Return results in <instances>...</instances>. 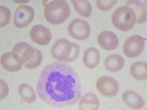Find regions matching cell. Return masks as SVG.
I'll return each mask as SVG.
<instances>
[{"mask_svg": "<svg viewBox=\"0 0 147 110\" xmlns=\"http://www.w3.org/2000/svg\"><path fill=\"white\" fill-rule=\"evenodd\" d=\"M36 90L43 101L55 108L74 105L82 95L78 74L73 67L62 62L44 67L39 75Z\"/></svg>", "mask_w": 147, "mask_h": 110, "instance_id": "6da1fadb", "label": "cell"}, {"mask_svg": "<svg viewBox=\"0 0 147 110\" xmlns=\"http://www.w3.org/2000/svg\"><path fill=\"white\" fill-rule=\"evenodd\" d=\"M70 15L69 6L64 0L49 2L44 7V17L49 23L59 25L64 23Z\"/></svg>", "mask_w": 147, "mask_h": 110, "instance_id": "7a4b0ae2", "label": "cell"}, {"mask_svg": "<svg viewBox=\"0 0 147 110\" xmlns=\"http://www.w3.org/2000/svg\"><path fill=\"white\" fill-rule=\"evenodd\" d=\"M111 21L115 28L122 32H127L136 23V15L131 7L123 6L118 7L113 12Z\"/></svg>", "mask_w": 147, "mask_h": 110, "instance_id": "3957f363", "label": "cell"}, {"mask_svg": "<svg viewBox=\"0 0 147 110\" xmlns=\"http://www.w3.org/2000/svg\"><path fill=\"white\" fill-rule=\"evenodd\" d=\"M146 38L138 35L130 36L124 42L123 52L129 58L138 57L144 51L145 47Z\"/></svg>", "mask_w": 147, "mask_h": 110, "instance_id": "277c9868", "label": "cell"}, {"mask_svg": "<svg viewBox=\"0 0 147 110\" xmlns=\"http://www.w3.org/2000/svg\"><path fill=\"white\" fill-rule=\"evenodd\" d=\"M74 43L65 38H60L55 42L51 48V54L55 60L67 62L73 48Z\"/></svg>", "mask_w": 147, "mask_h": 110, "instance_id": "5b68a950", "label": "cell"}, {"mask_svg": "<svg viewBox=\"0 0 147 110\" xmlns=\"http://www.w3.org/2000/svg\"><path fill=\"white\" fill-rule=\"evenodd\" d=\"M96 87L101 95L107 98L115 96L119 90V85L117 81L113 77L107 76L98 78Z\"/></svg>", "mask_w": 147, "mask_h": 110, "instance_id": "8992f818", "label": "cell"}, {"mask_svg": "<svg viewBox=\"0 0 147 110\" xmlns=\"http://www.w3.org/2000/svg\"><path fill=\"white\" fill-rule=\"evenodd\" d=\"M68 32L71 38L76 40H85L90 35V25L85 20L76 18L69 23Z\"/></svg>", "mask_w": 147, "mask_h": 110, "instance_id": "52a82bcc", "label": "cell"}, {"mask_svg": "<svg viewBox=\"0 0 147 110\" xmlns=\"http://www.w3.org/2000/svg\"><path fill=\"white\" fill-rule=\"evenodd\" d=\"M35 12L31 6L21 5L14 14V25L17 28H24L33 21Z\"/></svg>", "mask_w": 147, "mask_h": 110, "instance_id": "ba28073f", "label": "cell"}, {"mask_svg": "<svg viewBox=\"0 0 147 110\" xmlns=\"http://www.w3.org/2000/svg\"><path fill=\"white\" fill-rule=\"evenodd\" d=\"M23 62L22 59L15 52H6L1 57L2 67L8 72L15 73L22 69Z\"/></svg>", "mask_w": 147, "mask_h": 110, "instance_id": "9c48e42d", "label": "cell"}, {"mask_svg": "<svg viewBox=\"0 0 147 110\" xmlns=\"http://www.w3.org/2000/svg\"><path fill=\"white\" fill-rule=\"evenodd\" d=\"M30 35L31 40L39 46H47L52 39L50 30L41 24L34 26L30 30Z\"/></svg>", "mask_w": 147, "mask_h": 110, "instance_id": "30bf717a", "label": "cell"}, {"mask_svg": "<svg viewBox=\"0 0 147 110\" xmlns=\"http://www.w3.org/2000/svg\"><path fill=\"white\" fill-rule=\"evenodd\" d=\"M97 42L101 48L107 51L115 50L119 44V38L111 31H103L97 36Z\"/></svg>", "mask_w": 147, "mask_h": 110, "instance_id": "8fae6325", "label": "cell"}, {"mask_svg": "<svg viewBox=\"0 0 147 110\" xmlns=\"http://www.w3.org/2000/svg\"><path fill=\"white\" fill-rule=\"evenodd\" d=\"M122 101L126 105L133 109H140L145 104V101L137 93L127 90L122 95Z\"/></svg>", "mask_w": 147, "mask_h": 110, "instance_id": "7c38bea8", "label": "cell"}, {"mask_svg": "<svg viewBox=\"0 0 147 110\" xmlns=\"http://www.w3.org/2000/svg\"><path fill=\"white\" fill-rule=\"evenodd\" d=\"M13 52L20 57L23 63H26L30 61L35 54V48L25 42H20L16 44L13 48Z\"/></svg>", "mask_w": 147, "mask_h": 110, "instance_id": "4fadbf2b", "label": "cell"}, {"mask_svg": "<svg viewBox=\"0 0 147 110\" xmlns=\"http://www.w3.org/2000/svg\"><path fill=\"white\" fill-rule=\"evenodd\" d=\"M82 61L86 68H94L99 65L100 61V54L96 48L90 47L84 52Z\"/></svg>", "mask_w": 147, "mask_h": 110, "instance_id": "5bb4252c", "label": "cell"}, {"mask_svg": "<svg viewBox=\"0 0 147 110\" xmlns=\"http://www.w3.org/2000/svg\"><path fill=\"white\" fill-rule=\"evenodd\" d=\"M125 6L131 7L135 12L136 15V23L138 24L144 23L146 20V8L143 2L136 0L128 1L126 2Z\"/></svg>", "mask_w": 147, "mask_h": 110, "instance_id": "9a60e30c", "label": "cell"}, {"mask_svg": "<svg viewBox=\"0 0 147 110\" xmlns=\"http://www.w3.org/2000/svg\"><path fill=\"white\" fill-rule=\"evenodd\" d=\"M99 106V99L92 93L85 94L79 102V109L81 110H97Z\"/></svg>", "mask_w": 147, "mask_h": 110, "instance_id": "2e32d148", "label": "cell"}, {"mask_svg": "<svg viewBox=\"0 0 147 110\" xmlns=\"http://www.w3.org/2000/svg\"><path fill=\"white\" fill-rule=\"evenodd\" d=\"M124 65V58L119 54H111L105 60V67L110 72L120 71Z\"/></svg>", "mask_w": 147, "mask_h": 110, "instance_id": "e0dca14e", "label": "cell"}, {"mask_svg": "<svg viewBox=\"0 0 147 110\" xmlns=\"http://www.w3.org/2000/svg\"><path fill=\"white\" fill-rule=\"evenodd\" d=\"M130 74L136 80H146L147 78L146 62L143 61L134 62L130 67Z\"/></svg>", "mask_w": 147, "mask_h": 110, "instance_id": "ac0fdd59", "label": "cell"}, {"mask_svg": "<svg viewBox=\"0 0 147 110\" xmlns=\"http://www.w3.org/2000/svg\"><path fill=\"white\" fill-rule=\"evenodd\" d=\"M18 95L25 102L32 103L36 100V94L35 90L28 84H22L18 87Z\"/></svg>", "mask_w": 147, "mask_h": 110, "instance_id": "d6986e66", "label": "cell"}, {"mask_svg": "<svg viewBox=\"0 0 147 110\" xmlns=\"http://www.w3.org/2000/svg\"><path fill=\"white\" fill-rule=\"evenodd\" d=\"M74 10L82 17H89L92 13V7L87 0H72Z\"/></svg>", "mask_w": 147, "mask_h": 110, "instance_id": "ffe728a7", "label": "cell"}, {"mask_svg": "<svg viewBox=\"0 0 147 110\" xmlns=\"http://www.w3.org/2000/svg\"><path fill=\"white\" fill-rule=\"evenodd\" d=\"M42 60H43L42 53L38 49L35 48V54L33 55V57H32V59L30 61L24 63V67L26 68L30 69V70L35 69L40 65Z\"/></svg>", "mask_w": 147, "mask_h": 110, "instance_id": "44dd1931", "label": "cell"}, {"mask_svg": "<svg viewBox=\"0 0 147 110\" xmlns=\"http://www.w3.org/2000/svg\"><path fill=\"white\" fill-rule=\"evenodd\" d=\"M10 20V10L5 6H0V27L7 26Z\"/></svg>", "mask_w": 147, "mask_h": 110, "instance_id": "7402d4cb", "label": "cell"}, {"mask_svg": "<svg viewBox=\"0 0 147 110\" xmlns=\"http://www.w3.org/2000/svg\"><path fill=\"white\" fill-rule=\"evenodd\" d=\"M97 8L102 11H107L112 8L116 4L117 1L115 0H97L96 2Z\"/></svg>", "mask_w": 147, "mask_h": 110, "instance_id": "603a6c76", "label": "cell"}, {"mask_svg": "<svg viewBox=\"0 0 147 110\" xmlns=\"http://www.w3.org/2000/svg\"><path fill=\"white\" fill-rule=\"evenodd\" d=\"M1 100L4 99L7 96L9 93L8 86L3 80H1Z\"/></svg>", "mask_w": 147, "mask_h": 110, "instance_id": "cb8c5ba5", "label": "cell"}, {"mask_svg": "<svg viewBox=\"0 0 147 110\" xmlns=\"http://www.w3.org/2000/svg\"><path fill=\"white\" fill-rule=\"evenodd\" d=\"M15 2H16V3H27V2H29V1H24V2H18V1H14Z\"/></svg>", "mask_w": 147, "mask_h": 110, "instance_id": "d4e9b609", "label": "cell"}]
</instances>
